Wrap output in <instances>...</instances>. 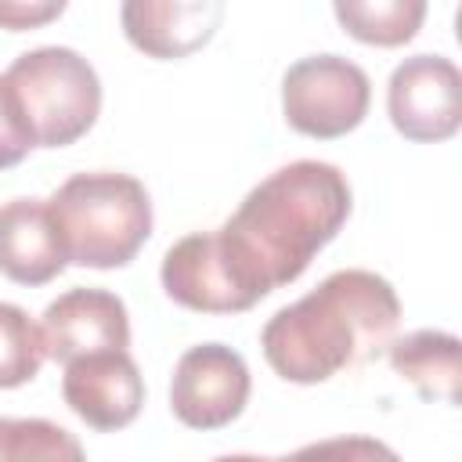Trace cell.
Returning a JSON list of instances; mask_svg holds the SVG:
<instances>
[{"label":"cell","mask_w":462,"mask_h":462,"mask_svg":"<svg viewBox=\"0 0 462 462\" xmlns=\"http://www.w3.org/2000/svg\"><path fill=\"white\" fill-rule=\"evenodd\" d=\"M350 217L346 173L321 159H296L263 177L213 231L245 307L296 282Z\"/></svg>","instance_id":"1"},{"label":"cell","mask_w":462,"mask_h":462,"mask_svg":"<svg viewBox=\"0 0 462 462\" xmlns=\"http://www.w3.org/2000/svg\"><path fill=\"white\" fill-rule=\"evenodd\" d=\"M401 321L393 285L365 267L332 271L303 300L282 307L260 332L267 365L285 383H325L390 346Z\"/></svg>","instance_id":"2"},{"label":"cell","mask_w":462,"mask_h":462,"mask_svg":"<svg viewBox=\"0 0 462 462\" xmlns=\"http://www.w3.org/2000/svg\"><path fill=\"white\" fill-rule=\"evenodd\" d=\"M65 260L76 267H126L152 235V199L130 173H76L51 199Z\"/></svg>","instance_id":"3"},{"label":"cell","mask_w":462,"mask_h":462,"mask_svg":"<svg viewBox=\"0 0 462 462\" xmlns=\"http://www.w3.org/2000/svg\"><path fill=\"white\" fill-rule=\"evenodd\" d=\"M32 134L36 148H65L79 141L101 112V79L72 47H36L4 72Z\"/></svg>","instance_id":"4"},{"label":"cell","mask_w":462,"mask_h":462,"mask_svg":"<svg viewBox=\"0 0 462 462\" xmlns=\"http://www.w3.org/2000/svg\"><path fill=\"white\" fill-rule=\"evenodd\" d=\"M372 83L361 65L339 54H310L289 65L282 79V112L285 123L318 141L343 137L361 126L368 116Z\"/></svg>","instance_id":"5"},{"label":"cell","mask_w":462,"mask_h":462,"mask_svg":"<svg viewBox=\"0 0 462 462\" xmlns=\"http://www.w3.org/2000/svg\"><path fill=\"white\" fill-rule=\"evenodd\" d=\"M386 112L401 137L437 144L462 126V72L444 54L404 58L386 83Z\"/></svg>","instance_id":"6"},{"label":"cell","mask_w":462,"mask_h":462,"mask_svg":"<svg viewBox=\"0 0 462 462\" xmlns=\"http://www.w3.org/2000/svg\"><path fill=\"white\" fill-rule=\"evenodd\" d=\"M253 379L238 350L199 343L180 354L170 383V408L191 430H220L235 422L249 401Z\"/></svg>","instance_id":"7"},{"label":"cell","mask_w":462,"mask_h":462,"mask_svg":"<svg viewBox=\"0 0 462 462\" xmlns=\"http://www.w3.org/2000/svg\"><path fill=\"white\" fill-rule=\"evenodd\" d=\"M61 397L90 430L112 433L141 415L144 379L126 350H101L65 365Z\"/></svg>","instance_id":"8"},{"label":"cell","mask_w":462,"mask_h":462,"mask_svg":"<svg viewBox=\"0 0 462 462\" xmlns=\"http://www.w3.org/2000/svg\"><path fill=\"white\" fill-rule=\"evenodd\" d=\"M43 350L51 361H76L101 350L130 346V314L126 303L108 289H69L47 303L40 318Z\"/></svg>","instance_id":"9"},{"label":"cell","mask_w":462,"mask_h":462,"mask_svg":"<svg viewBox=\"0 0 462 462\" xmlns=\"http://www.w3.org/2000/svg\"><path fill=\"white\" fill-rule=\"evenodd\" d=\"M220 18H224V4H217V0H191V4H180V0H173V4L170 0H162V4L130 0L119 11L126 40L141 54L159 58V61L195 54L202 43H209Z\"/></svg>","instance_id":"10"},{"label":"cell","mask_w":462,"mask_h":462,"mask_svg":"<svg viewBox=\"0 0 462 462\" xmlns=\"http://www.w3.org/2000/svg\"><path fill=\"white\" fill-rule=\"evenodd\" d=\"M65 245L47 199H11L0 206V274L18 285H47L65 271Z\"/></svg>","instance_id":"11"},{"label":"cell","mask_w":462,"mask_h":462,"mask_svg":"<svg viewBox=\"0 0 462 462\" xmlns=\"http://www.w3.org/2000/svg\"><path fill=\"white\" fill-rule=\"evenodd\" d=\"M458 336L440 328H419L390 339L386 354L401 379H408L426 401L458 404Z\"/></svg>","instance_id":"12"},{"label":"cell","mask_w":462,"mask_h":462,"mask_svg":"<svg viewBox=\"0 0 462 462\" xmlns=\"http://www.w3.org/2000/svg\"><path fill=\"white\" fill-rule=\"evenodd\" d=\"M332 11L354 40L372 47L408 43L426 18L422 0H336Z\"/></svg>","instance_id":"13"},{"label":"cell","mask_w":462,"mask_h":462,"mask_svg":"<svg viewBox=\"0 0 462 462\" xmlns=\"http://www.w3.org/2000/svg\"><path fill=\"white\" fill-rule=\"evenodd\" d=\"M0 462H87L79 440L51 419L0 415Z\"/></svg>","instance_id":"14"},{"label":"cell","mask_w":462,"mask_h":462,"mask_svg":"<svg viewBox=\"0 0 462 462\" xmlns=\"http://www.w3.org/2000/svg\"><path fill=\"white\" fill-rule=\"evenodd\" d=\"M47 361L40 325L14 303H0V390L25 386Z\"/></svg>","instance_id":"15"},{"label":"cell","mask_w":462,"mask_h":462,"mask_svg":"<svg viewBox=\"0 0 462 462\" xmlns=\"http://www.w3.org/2000/svg\"><path fill=\"white\" fill-rule=\"evenodd\" d=\"M274 462H401V455L375 437L350 433V437H328V440L303 444L300 451L274 458Z\"/></svg>","instance_id":"16"},{"label":"cell","mask_w":462,"mask_h":462,"mask_svg":"<svg viewBox=\"0 0 462 462\" xmlns=\"http://www.w3.org/2000/svg\"><path fill=\"white\" fill-rule=\"evenodd\" d=\"M36 148V134L11 90V83L0 76V170L18 166Z\"/></svg>","instance_id":"17"},{"label":"cell","mask_w":462,"mask_h":462,"mask_svg":"<svg viewBox=\"0 0 462 462\" xmlns=\"http://www.w3.org/2000/svg\"><path fill=\"white\" fill-rule=\"evenodd\" d=\"M65 11L61 0H4L0 4V25L11 29V32H22V29H36V25H47L51 18H58Z\"/></svg>","instance_id":"18"},{"label":"cell","mask_w":462,"mask_h":462,"mask_svg":"<svg viewBox=\"0 0 462 462\" xmlns=\"http://www.w3.org/2000/svg\"><path fill=\"white\" fill-rule=\"evenodd\" d=\"M213 462H274V458H260V455H220Z\"/></svg>","instance_id":"19"}]
</instances>
